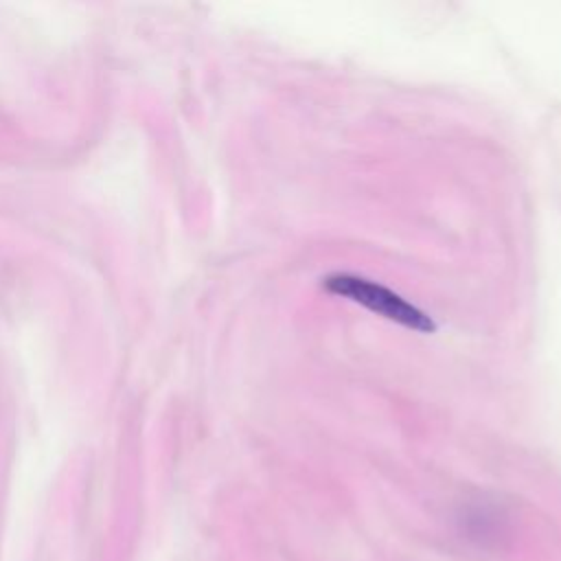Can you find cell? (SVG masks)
I'll list each match as a JSON object with an SVG mask.
<instances>
[{
	"label": "cell",
	"instance_id": "cell-1",
	"mask_svg": "<svg viewBox=\"0 0 561 561\" xmlns=\"http://www.w3.org/2000/svg\"><path fill=\"white\" fill-rule=\"evenodd\" d=\"M322 289L329 294L342 296L351 302H357V305L366 307L368 311H373L390 322L403 324L412 331L434 333L438 329V324L434 322V318L430 313H425L423 309H419L416 305H412L410 300H405L390 287L375 283L370 278L348 274V272H333L322 278Z\"/></svg>",
	"mask_w": 561,
	"mask_h": 561
}]
</instances>
